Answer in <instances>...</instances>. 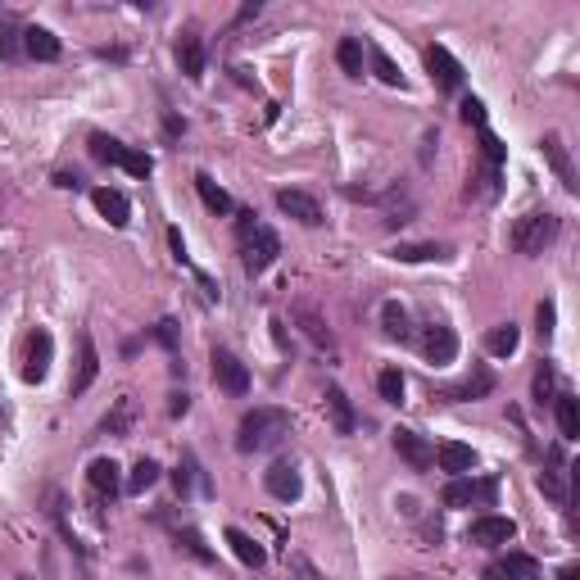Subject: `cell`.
<instances>
[{"instance_id": "6da1fadb", "label": "cell", "mask_w": 580, "mask_h": 580, "mask_svg": "<svg viewBox=\"0 0 580 580\" xmlns=\"http://www.w3.org/2000/svg\"><path fill=\"white\" fill-rule=\"evenodd\" d=\"M286 436H290V417L282 408H254L236 427V449L241 453H263V449H277Z\"/></svg>"}, {"instance_id": "7a4b0ae2", "label": "cell", "mask_w": 580, "mask_h": 580, "mask_svg": "<svg viewBox=\"0 0 580 580\" xmlns=\"http://www.w3.org/2000/svg\"><path fill=\"white\" fill-rule=\"evenodd\" d=\"M277 254H282L277 231L263 227V222H254V213H241V263H245V273H250V277L267 273V267L277 263Z\"/></svg>"}, {"instance_id": "3957f363", "label": "cell", "mask_w": 580, "mask_h": 580, "mask_svg": "<svg viewBox=\"0 0 580 580\" xmlns=\"http://www.w3.org/2000/svg\"><path fill=\"white\" fill-rule=\"evenodd\" d=\"M558 241V218L553 213H526L513 222V250L517 254H545Z\"/></svg>"}, {"instance_id": "277c9868", "label": "cell", "mask_w": 580, "mask_h": 580, "mask_svg": "<svg viewBox=\"0 0 580 580\" xmlns=\"http://www.w3.org/2000/svg\"><path fill=\"white\" fill-rule=\"evenodd\" d=\"M91 154H96L100 164L128 168L132 177H150V173H154V159H150V154H141V150H132V145H123V141H113V136H96V141H91Z\"/></svg>"}, {"instance_id": "5b68a950", "label": "cell", "mask_w": 580, "mask_h": 580, "mask_svg": "<svg viewBox=\"0 0 580 580\" xmlns=\"http://www.w3.org/2000/svg\"><path fill=\"white\" fill-rule=\"evenodd\" d=\"M490 499H494V481L453 476L445 485V508H472V504H490Z\"/></svg>"}, {"instance_id": "8992f818", "label": "cell", "mask_w": 580, "mask_h": 580, "mask_svg": "<svg viewBox=\"0 0 580 580\" xmlns=\"http://www.w3.org/2000/svg\"><path fill=\"white\" fill-rule=\"evenodd\" d=\"M213 381L227 395H245L250 391V367L231 354V350H213Z\"/></svg>"}, {"instance_id": "52a82bcc", "label": "cell", "mask_w": 580, "mask_h": 580, "mask_svg": "<svg viewBox=\"0 0 580 580\" xmlns=\"http://www.w3.org/2000/svg\"><path fill=\"white\" fill-rule=\"evenodd\" d=\"M468 539H472V545H481V549L513 545V539H517V522L513 517H476L472 530H468Z\"/></svg>"}, {"instance_id": "ba28073f", "label": "cell", "mask_w": 580, "mask_h": 580, "mask_svg": "<svg viewBox=\"0 0 580 580\" xmlns=\"http://www.w3.org/2000/svg\"><path fill=\"white\" fill-rule=\"evenodd\" d=\"M421 354H427V363H436V367L453 363V359H458V336H453V327L431 322L427 331H421Z\"/></svg>"}, {"instance_id": "9c48e42d", "label": "cell", "mask_w": 580, "mask_h": 580, "mask_svg": "<svg viewBox=\"0 0 580 580\" xmlns=\"http://www.w3.org/2000/svg\"><path fill=\"white\" fill-rule=\"evenodd\" d=\"M50 359H55V340H50V331H32L27 336V359H23V381H46V372H50Z\"/></svg>"}, {"instance_id": "30bf717a", "label": "cell", "mask_w": 580, "mask_h": 580, "mask_svg": "<svg viewBox=\"0 0 580 580\" xmlns=\"http://www.w3.org/2000/svg\"><path fill=\"white\" fill-rule=\"evenodd\" d=\"M391 440H395V453L408 462L413 472H427L431 462H436V449L427 445V436H417V431H404V427H399Z\"/></svg>"}, {"instance_id": "8fae6325", "label": "cell", "mask_w": 580, "mask_h": 580, "mask_svg": "<svg viewBox=\"0 0 580 580\" xmlns=\"http://www.w3.org/2000/svg\"><path fill=\"white\" fill-rule=\"evenodd\" d=\"M277 209L286 213V218H295V222H304V227H318L322 222V209H318V200L313 196H304V190H277Z\"/></svg>"}, {"instance_id": "7c38bea8", "label": "cell", "mask_w": 580, "mask_h": 580, "mask_svg": "<svg viewBox=\"0 0 580 580\" xmlns=\"http://www.w3.org/2000/svg\"><path fill=\"white\" fill-rule=\"evenodd\" d=\"M427 68H431V77H436L440 91H458V87H462V64H458L445 46H427Z\"/></svg>"}, {"instance_id": "4fadbf2b", "label": "cell", "mask_w": 580, "mask_h": 580, "mask_svg": "<svg viewBox=\"0 0 580 580\" xmlns=\"http://www.w3.org/2000/svg\"><path fill=\"white\" fill-rule=\"evenodd\" d=\"M263 485H267V494H273V499H282V504H295L299 490H304V481H299V472L290 468V462H273L267 476H263Z\"/></svg>"}, {"instance_id": "5bb4252c", "label": "cell", "mask_w": 580, "mask_h": 580, "mask_svg": "<svg viewBox=\"0 0 580 580\" xmlns=\"http://www.w3.org/2000/svg\"><path fill=\"white\" fill-rule=\"evenodd\" d=\"M91 205L100 209V218H104L109 227H128V218H132V205H128V196H123V190L96 186V190H91Z\"/></svg>"}, {"instance_id": "9a60e30c", "label": "cell", "mask_w": 580, "mask_h": 580, "mask_svg": "<svg viewBox=\"0 0 580 580\" xmlns=\"http://www.w3.org/2000/svg\"><path fill=\"white\" fill-rule=\"evenodd\" d=\"M177 64H182V73L190 77V82H200V77H205V42H200V32H182L177 36Z\"/></svg>"}, {"instance_id": "2e32d148", "label": "cell", "mask_w": 580, "mask_h": 580, "mask_svg": "<svg viewBox=\"0 0 580 580\" xmlns=\"http://www.w3.org/2000/svg\"><path fill=\"white\" fill-rule=\"evenodd\" d=\"M119 472H123V468H119L113 458H96L91 468H87V481H91V490H96L100 499H113V494L123 490V476H119Z\"/></svg>"}, {"instance_id": "e0dca14e", "label": "cell", "mask_w": 580, "mask_h": 580, "mask_svg": "<svg viewBox=\"0 0 580 580\" xmlns=\"http://www.w3.org/2000/svg\"><path fill=\"white\" fill-rule=\"evenodd\" d=\"M327 413H331V427H336V436H354V404H350V395L340 391V385H327Z\"/></svg>"}, {"instance_id": "ac0fdd59", "label": "cell", "mask_w": 580, "mask_h": 580, "mask_svg": "<svg viewBox=\"0 0 580 580\" xmlns=\"http://www.w3.org/2000/svg\"><path fill=\"white\" fill-rule=\"evenodd\" d=\"M100 376V354H96V340L91 336H82V359H77V372H73V381H68V391L73 395H82V391H91V381Z\"/></svg>"}, {"instance_id": "d6986e66", "label": "cell", "mask_w": 580, "mask_h": 580, "mask_svg": "<svg viewBox=\"0 0 580 580\" xmlns=\"http://www.w3.org/2000/svg\"><path fill=\"white\" fill-rule=\"evenodd\" d=\"M440 468L449 472V476H468L472 468H476V453H472V445H462V440H449V445H440Z\"/></svg>"}, {"instance_id": "ffe728a7", "label": "cell", "mask_w": 580, "mask_h": 580, "mask_svg": "<svg viewBox=\"0 0 580 580\" xmlns=\"http://www.w3.org/2000/svg\"><path fill=\"white\" fill-rule=\"evenodd\" d=\"M295 322L304 327V336L318 344V350H336V336L327 331V322L318 318V308H308V304H295Z\"/></svg>"}, {"instance_id": "44dd1931", "label": "cell", "mask_w": 580, "mask_h": 580, "mask_svg": "<svg viewBox=\"0 0 580 580\" xmlns=\"http://www.w3.org/2000/svg\"><path fill=\"white\" fill-rule=\"evenodd\" d=\"M539 145H545V159L553 164V173L562 177V186H567V190H576V168H571L567 150H562V136H558V132H549V136L539 141Z\"/></svg>"}, {"instance_id": "7402d4cb", "label": "cell", "mask_w": 580, "mask_h": 580, "mask_svg": "<svg viewBox=\"0 0 580 580\" xmlns=\"http://www.w3.org/2000/svg\"><path fill=\"white\" fill-rule=\"evenodd\" d=\"M23 50L32 59H59V36L50 27H27L23 32Z\"/></svg>"}, {"instance_id": "603a6c76", "label": "cell", "mask_w": 580, "mask_h": 580, "mask_svg": "<svg viewBox=\"0 0 580 580\" xmlns=\"http://www.w3.org/2000/svg\"><path fill=\"white\" fill-rule=\"evenodd\" d=\"M227 545H231V553H236L245 567H263V562H267V553H263L259 539H254V535H245V530H236V526L227 530Z\"/></svg>"}, {"instance_id": "cb8c5ba5", "label": "cell", "mask_w": 580, "mask_h": 580, "mask_svg": "<svg viewBox=\"0 0 580 580\" xmlns=\"http://www.w3.org/2000/svg\"><path fill=\"white\" fill-rule=\"evenodd\" d=\"M517 344H522L517 322H504V327H494V331L485 336V350H490L494 359H513V354H517Z\"/></svg>"}, {"instance_id": "d4e9b609", "label": "cell", "mask_w": 580, "mask_h": 580, "mask_svg": "<svg viewBox=\"0 0 580 580\" xmlns=\"http://www.w3.org/2000/svg\"><path fill=\"white\" fill-rule=\"evenodd\" d=\"M539 490H545L553 504H567V481H562V458H558V449L549 453V472H539Z\"/></svg>"}, {"instance_id": "484cf974", "label": "cell", "mask_w": 580, "mask_h": 580, "mask_svg": "<svg viewBox=\"0 0 580 580\" xmlns=\"http://www.w3.org/2000/svg\"><path fill=\"white\" fill-rule=\"evenodd\" d=\"M490 391H494V372H490V367H476V376H468L462 385H453L449 399H485Z\"/></svg>"}, {"instance_id": "4316f807", "label": "cell", "mask_w": 580, "mask_h": 580, "mask_svg": "<svg viewBox=\"0 0 580 580\" xmlns=\"http://www.w3.org/2000/svg\"><path fill=\"white\" fill-rule=\"evenodd\" d=\"M381 327H385V336H391V340H413V327H408V313H404V308L391 299V304H381Z\"/></svg>"}, {"instance_id": "83f0119b", "label": "cell", "mask_w": 580, "mask_h": 580, "mask_svg": "<svg viewBox=\"0 0 580 580\" xmlns=\"http://www.w3.org/2000/svg\"><path fill=\"white\" fill-rule=\"evenodd\" d=\"M196 190H200L205 209H213V213H231V209H236V205H231V196H227V190H222L209 173H200V177H196Z\"/></svg>"}, {"instance_id": "f1b7e54d", "label": "cell", "mask_w": 580, "mask_h": 580, "mask_svg": "<svg viewBox=\"0 0 580 580\" xmlns=\"http://www.w3.org/2000/svg\"><path fill=\"white\" fill-rule=\"evenodd\" d=\"M553 413H558L562 440H576V436H580V404H576L571 395H558V399H553Z\"/></svg>"}, {"instance_id": "f546056e", "label": "cell", "mask_w": 580, "mask_h": 580, "mask_svg": "<svg viewBox=\"0 0 580 580\" xmlns=\"http://www.w3.org/2000/svg\"><path fill=\"white\" fill-rule=\"evenodd\" d=\"M154 481H159V462H154V458H141L136 468H132V476L123 481V490H128V494H145Z\"/></svg>"}, {"instance_id": "4dcf8cb0", "label": "cell", "mask_w": 580, "mask_h": 580, "mask_svg": "<svg viewBox=\"0 0 580 580\" xmlns=\"http://www.w3.org/2000/svg\"><path fill=\"white\" fill-rule=\"evenodd\" d=\"M367 59H372V73L381 77V82H385V87H404V73L395 68V59H391V55H385L381 46H372V50H367Z\"/></svg>"}, {"instance_id": "1f68e13d", "label": "cell", "mask_w": 580, "mask_h": 580, "mask_svg": "<svg viewBox=\"0 0 580 580\" xmlns=\"http://www.w3.org/2000/svg\"><path fill=\"white\" fill-rule=\"evenodd\" d=\"M336 59H340V68L350 77H363V46L354 42V36H344V42L336 46Z\"/></svg>"}, {"instance_id": "d6a6232c", "label": "cell", "mask_w": 580, "mask_h": 580, "mask_svg": "<svg viewBox=\"0 0 580 580\" xmlns=\"http://www.w3.org/2000/svg\"><path fill=\"white\" fill-rule=\"evenodd\" d=\"M376 391H381V399H385V404H404V372L385 367V372L376 376Z\"/></svg>"}, {"instance_id": "836d02e7", "label": "cell", "mask_w": 580, "mask_h": 580, "mask_svg": "<svg viewBox=\"0 0 580 580\" xmlns=\"http://www.w3.org/2000/svg\"><path fill=\"white\" fill-rule=\"evenodd\" d=\"M399 263H427V259H449L445 245H395Z\"/></svg>"}, {"instance_id": "e575fe53", "label": "cell", "mask_w": 580, "mask_h": 580, "mask_svg": "<svg viewBox=\"0 0 580 580\" xmlns=\"http://www.w3.org/2000/svg\"><path fill=\"white\" fill-rule=\"evenodd\" d=\"M128 427H132V399L123 395L113 404V413L104 417V436H128Z\"/></svg>"}, {"instance_id": "d590c367", "label": "cell", "mask_w": 580, "mask_h": 580, "mask_svg": "<svg viewBox=\"0 0 580 580\" xmlns=\"http://www.w3.org/2000/svg\"><path fill=\"white\" fill-rule=\"evenodd\" d=\"M177 549H186L190 558H196V562H213V553L205 549V539H200V530H177Z\"/></svg>"}, {"instance_id": "8d00e7d4", "label": "cell", "mask_w": 580, "mask_h": 580, "mask_svg": "<svg viewBox=\"0 0 580 580\" xmlns=\"http://www.w3.org/2000/svg\"><path fill=\"white\" fill-rule=\"evenodd\" d=\"M535 404L539 408L553 404V367L549 363H539V372H535Z\"/></svg>"}, {"instance_id": "74e56055", "label": "cell", "mask_w": 580, "mask_h": 580, "mask_svg": "<svg viewBox=\"0 0 580 580\" xmlns=\"http://www.w3.org/2000/svg\"><path fill=\"white\" fill-rule=\"evenodd\" d=\"M196 472H200V468H196V458L186 453V462H182V468L173 472V481H177V494H182V499L190 494V481H196Z\"/></svg>"}, {"instance_id": "f35d334b", "label": "cell", "mask_w": 580, "mask_h": 580, "mask_svg": "<svg viewBox=\"0 0 580 580\" xmlns=\"http://www.w3.org/2000/svg\"><path fill=\"white\" fill-rule=\"evenodd\" d=\"M462 123H472V128H485V104L476 96L462 100Z\"/></svg>"}, {"instance_id": "ab89813d", "label": "cell", "mask_w": 580, "mask_h": 580, "mask_svg": "<svg viewBox=\"0 0 580 580\" xmlns=\"http://www.w3.org/2000/svg\"><path fill=\"white\" fill-rule=\"evenodd\" d=\"M481 150H485V159H490V168H499V164H504V145H499L485 128H481Z\"/></svg>"}, {"instance_id": "60d3db41", "label": "cell", "mask_w": 580, "mask_h": 580, "mask_svg": "<svg viewBox=\"0 0 580 580\" xmlns=\"http://www.w3.org/2000/svg\"><path fill=\"white\" fill-rule=\"evenodd\" d=\"M154 340H159L164 350H177V322H173V318H164L159 327H154Z\"/></svg>"}, {"instance_id": "b9f144b4", "label": "cell", "mask_w": 580, "mask_h": 580, "mask_svg": "<svg viewBox=\"0 0 580 580\" xmlns=\"http://www.w3.org/2000/svg\"><path fill=\"white\" fill-rule=\"evenodd\" d=\"M504 567H508V576H526V580L535 576V562H530L526 553H508V562H504Z\"/></svg>"}, {"instance_id": "7bdbcfd3", "label": "cell", "mask_w": 580, "mask_h": 580, "mask_svg": "<svg viewBox=\"0 0 580 580\" xmlns=\"http://www.w3.org/2000/svg\"><path fill=\"white\" fill-rule=\"evenodd\" d=\"M535 318H539V336H549V331H553V304H539Z\"/></svg>"}, {"instance_id": "ee69618b", "label": "cell", "mask_w": 580, "mask_h": 580, "mask_svg": "<svg viewBox=\"0 0 580 580\" xmlns=\"http://www.w3.org/2000/svg\"><path fill=\"white\" fill-rule=\"evenodd\" d=\"M0 55H5V59H10V55H19V42H14V32H10V27L0 32Z\"/></svg>"}, {"instance_id": "f6af8a7d", "label": "cell", "mask_w": 580, "mask_h": 580, "mask_svg": "<svg viewBox=\"0 0 580 580\" xmlns=\"http://www.w3.org/2000/svg\"><path fill=\"white\" fill-rule=\"evenodd\" d=\"M481 580H513V576H508V567H504V562H494V567H485V576H481Z\"/></svg>"}, {"instance_id": "bcb514c9", "label": "cell", "mask_w": 580, "mask_h": 580, "mask_svg": "<svg viewBox=\"0 0 580 580\" xmlns=\"http://www.w3.org/2000/svg\"><path fill=\"white\" fill-rule=\"evenodd\" d=\"M186 408H190V395H173V404H168V413H173V417H182Z\"/></svg>"}, {"instance_id": "7dc6e473", "label": "cell", "mask_w": 580, "mask_h": 580, "mask_svg": "<svg viewBox=\"0 0 580 580\" xmlns=\"http://www.w3.org/2000/svg\"><path fill=\"white\" fill-rule=\"evenodd\" d=\"M259 10H263V5H259V0H250V5H241V14H236V23H250V19H254Z\"/></svg>"}, {"instance_id": "c3c4849f", "label": "cell", "mask_w": 580, "mask_h": 580, "mask_svg": "<svg viewBox=\"0 0 580 580\" xmlns=\"http://www.w3.org/2000/svg\"><path fill=\"white\" fill-rule=\"evenodd\" d=\"M558 580H580V567H576V562H571V567H562V571H558Z\"/></svg>"}, {"instance_id": "681fc988", "label": "cell", "mask_w": 580, "mask_h": 580, "mask_svg": "<svg viewBox=\"0 0 580 580\" xmlns=\"http://www.w3.org/2000/svg\"><path fill=\"white\" fill-rule=\"evenodd\" d=\"M14 580H32V576H14Z\"/></svg>"}]
</instances>
